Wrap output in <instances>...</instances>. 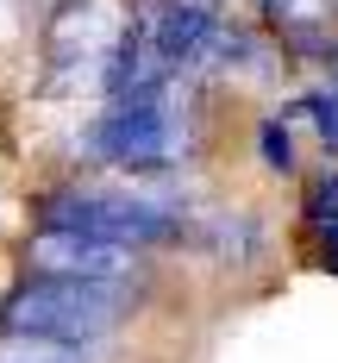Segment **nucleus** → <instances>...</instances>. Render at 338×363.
Returning a JSON list of instances; mask_svg holds the SVG:
<instances>
[{
  "instance_id": "1",
  "label": "nucleus",
  "mask_w": 338,
  "mask_h": 363,
  "mask_svg": "<svg viewBox=\"0 0 338 363\" xmlns=\"http://www.w3.org/2000/svg\"><path fill=\"white\" fill-rule=\"evenodd\" d=\"M125 320L119 282H88V276H32L26 289L6 294L0 332H32V338H69L88 345Z\"/></svg>"
},
{
  "instance_id": "2",
  "label": "nucleus",
  "mask_w": 338,
  "mask_h": 363,
  "mask_svg": "<svg viewBox=\"0 0 338 363\" xmlns=\"http://www.w3.org/2000/svg\"><path fill=\"white\" fill-rule=\"evenodd\" d=\"M44 225H69L88 238H113V245H169L182 232V213H163L145 194H113V188H57L44 194Z\"/></svg>"
},
{
  "instance_id": "3",
  "label": "nucleus",
  "mask_w": 338,
  "mask_h": 363,
  "mask_svg": "<svg viewBox=\"0 0 338 363\" xmlns=\"http://www.w3.org/2000/svg\"><path fill=\"white\" fill-rule=\"evenodd\" d=\"M94 150L107 163H125V169H163V163H176L188 150V132L176 119L169 88L145 94V101H113V113H101V125H94Z\"/></svg>"
},
{
  "instance_id": "4",
  "label": "nucleus",
  "mask_w": 338,
  "mask_h": 363,
  "mask_svg": "<svg viewBox=\"0 0 338 363\" xmlns=\"http://www.w3.org/2000/svg\"><path fill=\"white\" fill-rule=\"evenodd\" d=\"M26 263L38 276H88V282H119L138 251L132 245H113V238H88V232H69V225H44L32 245H26Z\"/></svg>"
},
{
  "instance_id": "5",
  "label": "nucleus",
  "mask_w": 338,
  "mask_h": 363,
  "mask_svg": "<svg viewBox=\"0 0 338 363\" xmlns=\"http://www.w3.org/2000/svg\"><path fill=\"white\" fill-rule=\"evenodd\" d=\"M176 69V63H201L207 50H213V38H220V19L207 13V6H194V0H169V6H157L145 19V32H138Z\"/></svg>"
},
{
  "instance_id": "6",
  "label": "nucleus",
  "mask_w": 338,
  "mask_h": 363,
  "mask_svg": "<svg viewBox=\"0 0 338 363\" xmlns=\"http://www.w3.org/2000/svg\"><path fill=\"white\" fill-rule=\"evenodd\" d=\"M50 50H57V63H101L107 50H119V26L101 0L63 6L57 26H50Z\"/></svg>"
},
{
  "instance_id": "7",
  "label": "nucleus",
  "mask_w": 338,
  "mask_h": 363,
  "mask_svg": "<svg viewBox=\"0 0 338 363\" xmlns=\"http://www.w3.org/2000/svg\"><path fill=\"white\" fill-rule=\"evenodd\" d=\"M269 19L295 50H326L332 44L326 38L332 32V0H269Z\"/></svg>"
},
{
  "instance_id": "8",
  "label": "nucleus",
  "mask_w": 338,
  "mask_h": 363,
  "mask_svg": "<svg viewBox=\"0 0 338 363\" xmlns=\"http://www.w3.org/2000/svg\"><path fill=\"white\" fill-rule=\"evenodd\" d=\"M0 363H81V345L32 338V332H0Z\"/></svg>"
},
{
  "instance_id": "9",
  "label": "nucleus",
  "mask_w": 338,
  "mask_h": 363,
  "mask_svg": "<svg viewBox=\"0 0 338 363\" xmlns=\"http://www.w3.org/2000/svg\"><path fill=\"white\" fill-rule=\"evenodd\" d=\"M263 150H269V169H288V138H282V125H276V119L263 125Z\"/></svg>"
}]
</instances>
